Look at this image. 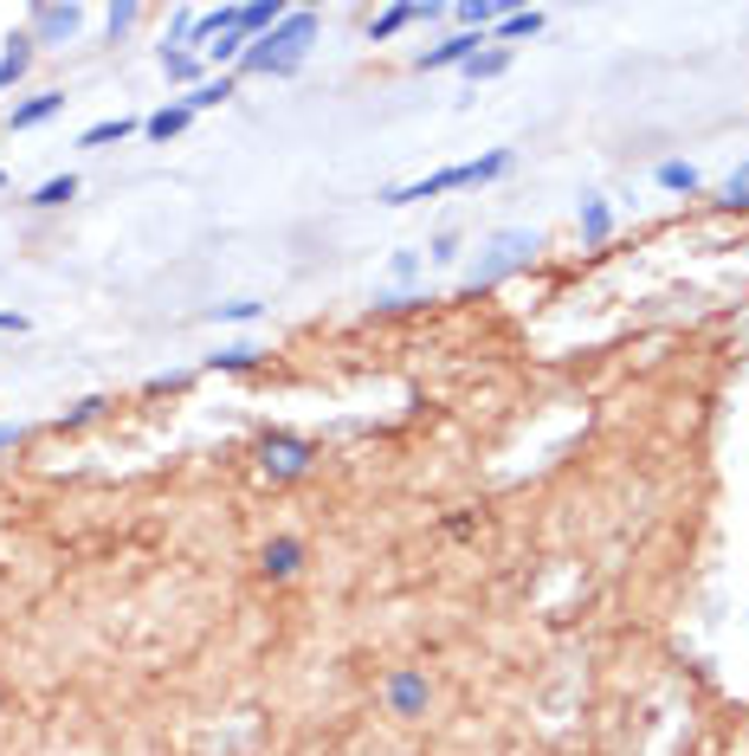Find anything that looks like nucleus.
Instances as JSON below:
<instances>
[{
	"label": "nucleus",
	"instance_id": "21",
	"mask_svg": "<svg viewBox=\"0 0 749 756\" xmlns=\"http://www.w3.org/2000/svg\"><path fill=\"white\" fill-rule=\"evenodd\" d=\"M253 362H259L253 344H226L220 356H207V369H226V375H233V369H253Z\"/></svg>",
	"mask_w": 749,
	"mask_h": 756
},
{
	"label": "nucleus",
	"instance_id": "24",
	"mask_svg": "<svg viewBox=\"0 0 749 756\" xmlns=\"http://www.w3.org/2000/svg\"><path fill=\"white\" fill-rule=\"evenodd\" d=\"M137 0H124V7H110V13H104V26H110V39H117V33H130V26H137Z\"/></svg>",
	"mask_w": 749,
	"mask_h": 756
},
{
	"label": "nucleus",
	"instance_id": "29",
	"mask_svg": "<svg viewBox=\"0 0 749 756\" xmlns=\"http://www.w3.org/2000/svg\"><path fill=\"white\" fill-rule=\"evenodd\" d=\"M20 440H26V427H0V453H7V446H20Z\"/></svg>",
	"mask_w": 749,
	"mask_h": 756
},
{
	"label": "nucleus",
	"instance_id": "6",
	"mask_svg": "<svg viewBox=\"0 0 749 756\" xmlns=\"http://www.w3.org/2000/svg\"><path fill=\"white\" fill-rule=\"evenodd\" d=\"M484 46H491L484 33H446L440 46H426V53L413 59V71H446V66H466V59H472V53H484Z\"/></svg>",
	"mask_w": 749,
	"mask_h": 756
},
{
	"label": "nucleus",
	"instance_id": "15",
	"mask_svg": "<svg viewBox=\"0 0 749 756\" xmlns=\"http://www.w3.org/2000/svg\"><path fill=\"white\" fill-rule=\"evenodd\" d=\"M137 130H142L137 117H104V124H91L78 137V149H104V142H124V137H137Z\"/></svg>",
	"mask_w": 749,
	"mask_h": 756
},
{
	"label": "nucleus",
	"instance_id": "1",
	"mask_svg": "<svg viewBox=\"0 0 749 756\" xmlns=\"http://www.w3.org/2000/svg\"><path fill=\"white\" fill-rule=\"evenodd\" d=\"M311 39H317V7H291L266 39H253V46L239 53L233 78H297V71H304V53H311Z\"/></svg>",
	"mask_w": 749,
	"mask_h": 756
},
{
	"label": "nucleus",
	"instance_id": "5",
	"mask_svg": "<svg viewBox=\"0 0 749 756\" xmlns=\"http://www.w3.org/2000/svg\"><path fill=\"white\" fill-rule=\"evenodd\" d=\"M78 26H84V7H33V13H26V33H33L39 46H66Z\"/></svg>",
	"mask_w": 749,
	"mask_h": 756
},
{
	"label": "nucleus",
	"instance_id": "9",
	"mask_svg": "<svg viewBox=\"0 0 749 756\" xmlns=\"http://www.w3.org/2000/svg\"><path fill=\"white\" fill-rule=\"evenodd\" d=\"M426 698H433V686H426L420 673H395V679H388V711H395V718H420Z\"/></svg>",
	"mask_w": 749,
	"mask_h": 756
},
{
	"label": "nucleus",
	"instance_id": "11",
	"mask_svg": "<svg viewBox=\"0 0 749 756\" xmlns=\"http://www.w3.org/2000/svg\"><path fill=\"white\" fill-rule=\"evenodd\" d=\"M233 91H239V78H233V71H220V78H201V84H195L182 104H188V117H195V111H220Z\"/></svg>",
	"mask_w": 749,
	"mask_h": 756
},
{
	"label": "nucleus",
	"instance_id": "25",
	"mask_svg": "<svg viewBox=\"0 0 749 756\" xmlns=\"http://www.w3.org/2000/svg\"><path fill=\"white\" fill-rule=\"evenodd\" d=\"M724 207H749V168H744V175H730V182H724Z\"/></svg>",
	"mask_w": 749,
	"mask_h": 756
},
{
	"label": "nucleus",
	"instance_id": "13",
	"mask_svg": "<svg viewBox=\"0 0 749 756\" xmlns=\"http://www.w3.org/2000/svg\"><path fill=\"white\" fill-rule=\"evenodd\" d=\"M575 220H582V240H588V246H601L613 233V207L601 201V195H582V213H575Z\"/></svg>",
	"mask_w": 749,
	"mask_h": 756
},
{
	"label": "nucleus",
	"instance_id": "20",
	"mask_svg": "<svg viewBox=\"0 0 749 756\" xmlns=\"http://www.w3.org/2000/svg\"><path fill=\"white\" fill-rule=\"evenodd\" d=\"M659 188H672V195H698V168L691 162H659V175H653Z\"/></svg>",
	"mask_w": 749,
	"mask_h": 756
},
{
	"label": "nucleus",
	"instance_id": "4",
	"mask_svg": "<svg viewBox=\"0 0 749 756\" xmlns=\"http://www.w3.org/2000/svg\"><path fill=\"white\" fill-rule=\"evenodd\" d=\"M311 460H317L311 440H291V433H266V440H259V466H266V479H304Z\"/></svg>",
	"mask_w": 749,
	"mask_h": 756
},
{
	"label": "nucleus",
	"instance_id": "3",
	"mask_svg": "<svg viewBox=\"0 0 749 756\" xmlns=\"http://www.w3.org/2000/svg\"><path fill=\"white\" fill-rule=\"evenodd\" d=\"M537 246H543L537 233H498V240L484 246V259L466 272V291H491L498 278H511L517 266H530V259H537Z\"/></svg>",
	"mask_w": 749,
	"mask_h": 756
},
{
	"label": "nucleus",
	"instance_id": "16",
	"mask_svg": "<svg viewBox=\"0 0 749 756\" xmlns=\"http://www.w3.org/2000/svg\"><path fill=\"white\" fill-rule=\"evenodd\" d=\"M504 71H511V46H484V53H472V59H466V78H472V84H484V78H504Z\"/></svg>",
	"mask_w": 749,
	"mask_h": 756
},
{
	"label": "nucleus",
	"instance_id": "12",
	"mask_svg": "<svg viewBox=\"0 0 749 756\" xmlns=\"http://www.w3.org/2000/svg\"><path fill=\"white\" fill-rule=\"evenodd\" d=\"M543 20H549L543 7H511L491 33H498V39H537V33H543ZM498 39H491V46H498Z\"/></svg>",
	"mask_w": 749,
	"mask_h": 756
},
{
	"label": "nucleus",
	"instance_id": "22",
	"mask_svg": "<svg viewBox=\"0 0 749 756\" xmlns=\"http://www.w3.org/2000/svg\"><path fill=\"white\" fill-rule=\"evenodd\" d=\"M259 311H266V304H253V298H233V304H213V324H259Z\"/></svg>",
	"mask_w": 749,
	"mask_h": 756
},
{
	"label": "nucleus",
	"instance_id": "18",
	"mask_svg": "<svg viewBox=\"0 0 749 756\" xmlns=\"http://www.w3.org/2000/svg\"><path fill=\"white\" fill-rule=\"evenodd\" d=\"M66 201H78V175H71V168L33 188V207H46V213H52V207H66Z\"/></svg>",
	"mask_w": 749,
	"mask_h": 756
},
{
	"label": "nucleus",
	"instance_id": "10",
	"mask_svg": "<svg viewBox=\"0 0 749 756\" xmlns=\"http://www.w3.org/2000/svg\"><path fill=\"white\" fill-rule=\"evenodd\" d=\"M33 53H39L33 33H13V39H7V53H0V91H13V84L33 71Z\"/></svg>",
	"mask_w": 749,
	"mask_h": 756
},
{
	"label": "nucleus",
	"instance_id": "28",
	"mask_svg": "<svg viewBox=\"0 0 749 756\" xmlns=\"http://www.w3.org/2000/svg\"><path fill=\"white\" fill-rule=\"evenodd\" d=\"M0 330H7V337H20V330H26V317H20V311H0Z\"/></svg>",
	"mask_w": 749,
	"mask_h": 756
},
{
	"label": "nucleus",
	"instance_id": "19",
	"mask_svg": "<svg viewBox=\"0 0 749 756\" xmlns=\"http://www.w3.org/2000/svg\"><path fill=\"white\" fill-rule=\"evenodd\" d=\"M239 53H246V39H239V33H220V39H213V46H207V53H201V66H220V71H233V66H239Z\"/></svg>",
	"mask_w": 749,
	"mask_h": 756
},
{
	"label": "nucleus",
	"instance_id": "14",
	"mask_svg": "<svg viewBox=\"0 0 749 756\" xmlns=\"http://www.w3.org/2000/svg\"><path fill=\"white\" fill-rule=\"evenodd\" d=\"M182 130H188V104H162V111L142 117V137L149 142H168V137H182Z\"/></svg>",
	"mask_w": 749,
	"mask_h": 756
},
{
	"label": "nucleus",
	"instance_id": "17",
	"mask_svg": "<svg viewBox=\"0 0 749 756\" xmlns=\"http://www.w3.org/2000/svg\"><path fill=\"white\" fill-rule=\"evenodd\" d=\"M155 66H162L168 84H188V91L201 84V59H195V53H155Z\"/></svg>",
	"mask_w": 749,
	"mask_h": 756
},
{
	"label": "nucleus",
	"instance_id": "2",
	"mask_svg": "<svg viewBox=\"0 0 749 756\" xmlns=\"http://www.w3.org/2000/svg\"><path fill=\"white\" fill-rule=\"evenodd\" d=\"M511 162H517V149H491V155L453 162V168H440V175H420V182H408V188H388L382 201H388V207H413V201H440V195H459V188H484V182L511 175Z\"/></svg>",
	"mask_w": 749,
	"mask_h": 756
},
{
	"label": "nucleus",
	"instance_id": "30",
	"mask_svg": "<svg viewBox=\"0 0 749 756\" xmlns=\"http://www.w3.org/2000/svg\"><path fill=\"white\" fill-rule=\"evenodd\" d=\"M0 188H7V168H0Z\"/></svg>",
	"mask_w": 749,
	"mask_h": 756
},
{
	"label": "nucleus",
	"instance_id": "26",
	"mask_svg": "<svg viewBox=\"0 0 749 756\" xmlns=\"http://www.w3.org/2000/svg\"><path fill=\"white\" fill-rule=\"evenodd\" d=\"M97 414H104V402H97V395H91V402H78V408L66 414V427H84V420H97Z\"/></svg>",
	"mask_w": 749,
	"mask_h": 756
},
{
	"label": "nucleus",
	"instance_id": "8",
	"mask_svg": "<svg viewBox=\"0 0 749 756\" xmlns=\"http://www.w3.org/2000/svg\"><path fill=\"white\" fill-rule=\"evenodd\" d=\"M297 569H304V544H297V537H272V544L259 550V575H266V582H291Z\"/></svg>",
	"mask_w": 749,
	"mask_h": 756
},
{
	"label": "nucleus",
	"instance_id": "27",
	"mask_svg": "<svg viewBox=\"0 0 749 756\" xmlns=\"http://www.w3.org/2000/svg\"><path fill=\"white\" fill-rule=\"evenodd\" d=\"M420 272V253H395V259H388V278H413Z\"/></svg>",
	"mask_w": 749,
	"mask_h": 756
},
{
	"label": "nucleus",
	"instance_id": "23",
	"mask_svg": "<svg viewBox=\"0 0 749 756\" xmlns=\"http://www.w3.org/2000/svg\"><path fill=\"white\" fill-rule=\"evenodd\" d=\"M426 259H433V266H453V259H459V233H453V226L433 233V240H426Z\"/></svg>",
	"mask_w": 749,
	"mask_h": 756
},
{
	"label": "nucleus",
	"instance_id": "7",
	"mask_svg": "<svg viewBox=\"0 0 749 756\" xmlns=\"http://www.w3.org/2000/svg\"><path fill=\"white\" fill-rule=\"evenodd\" d=\"M66 104H71L66 91H39V97H26V104H13V111H7V130H39V124H52Z\"/></svg>",
	"mask_w": 749,
	"mask_h": 756
}]
</instances>
